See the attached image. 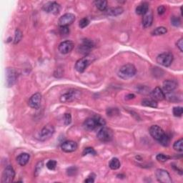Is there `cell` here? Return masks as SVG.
<instances>
[{
	"label": "cell",
	"instance_id": "6da1fadb",
	"mask_svg": "<svg viewBox=\"0 0 183 183\" xmlns=\"http://www.w3.org/2000/svg\"><path fill=\"white\" fill-rule=\"evenodd\" d=\"M137 72L135 67L132 64H126L121 67L118 71V76L123 79H128L133 77Z\"/></svg>",
	"mask_w": 183,
	"mask_h": 183
},
{
	"label": "cell",
	"instance_id": "7a4b0ae2",
	"mask_svg": "<svg viewBox=\"0 0 183 183\" xmlns=\"http://www.w3.org/2000/svg\"><path fill=\"white\" fill-rule=\"evenodd\" d=\"M105 121L100 117H94L87 118L83 124L84 127L87 130H93L99 127H104L105 125Z\"/></svg>",
	"mask_w": 183,
	"mask_h": 183
},
{
	"label": "cell",
	"instance_id": "3957f363",
	"mask_svg": "<svg viewBox=\"0 0 183 183\" xmlns=\"http://www.w3.org/2000/svg\"><path fill=\"white\" fill-rule=\"evenodd\" d=\"M80 96H81V92L76 89H71L65 94L62 95L60 97V100L62 103L71 102L79 99Z\"/></svg>",
	"mask_w": 183,
	"mask_h": 183
},
{
	"label": "cell",
	"instance_id": "277c9868",
	"mask_svg": "<svg viewBox=\"0 0 183 183\" xmlns=\"http://www.w3.org/2000/svg\"><path fill=\"white\" fill-rule=\"evenodd\" d=\"M97 137L102 142H109L112 140L113 133L110 129L105 127H102L97 133Z\"/></svg>",
	"mask_w": 183,
	"mask_h": 183
},
{
	"label": "cell",
	"instance_id": "5b68a950",
	"mask_svg": "<svg viewBox=\"0 0 183 183\" xmlns=\"http://www.w3.org/2000/svg\"><path fill=\"white\" fill-rule=\"evenodd\" d=\"M55 132L54 127L52 125L48 124V125H45V127L42 129V130L40 131L39 135V139L40 141H46L49 139H50L51 137L53 136Z\"/></svg>",
	"mask_w": 183,
	"mask_h": 183
},
{
	"label": "cell",
	"instance_id": "8992f818",
	"mask_svg": "<svg viewBox=\"0 0 183 183\" xmlns=\"http://www.w3.org/2000/svg\"><path fill=\"white\" fill-rule=\"evenodd\" d=\"M174 60L173 55L170 52H164L159 54L157 57V62L163 67H169Z\"/></svg>",
	"mask_w": 183,
	"mask_h": 183
},
{
	"label": "cell",
	"instance_id": "52a82bcc",
	"mask_svg": "<svg viewBox=\"0 0 183 183\" xmlns=\"http://www.w3.org/2000/svg\"><path fill=\"white\" fill-rule=\"evenodd\" d=\"M15 177V172L11 165H8L5 167L3 172L2 177V183H10L14 180Z\"/></svg>",
	"mask_w": 183,
	"mask_h": 183
},
{
	"label": "cell",
	"instance_id": "ba28073f",
	"mask_svg": "<svg viewBox=\"0 0 183 183\" xmlns=\"http://www.w3.org/2000/svg\"><path fill=\"white\" fill-rule=\"evenodd\" d=\"M91 58L88 56H85V57L79 59V60L77 61L76 62L74 68L78 72H84L85 71L86 69L87 68L91 63Z\"/></svg>",
	"mask_w": 183,
	"mask_h": 183
},
{
	"label": "cell",
	"instance_id": "9c48e42d",
	"mask_svg": "<svg viewBox=\"0 0 183 183\" xmlns=\"http://www.w3.org/2000/svg\"><path fill=\"white\" fill-rule=\"evenodd\" d=\"M155 176L158 182L162 183H172V180L170 175L167 171L163 169H157L155 172Z\"/></svg>",
	"mask_w": 183,
	"mask_h": 183
},
{
	"label": "cell",
	"instance_id": "30bf717a",
	"mask_svg": "<svg viewBox=\"0 0 183 183\" xmlns=\"http://www.w3.org/2000/svg\"><path fill=\"white\" fill-rule=\"evenodd\" d=\"M43 9L46 12L56 15L60 13L61 7L56 2H49L43 6Z\"/></svg>",
	"mask_w": 183,
	"mask_h": 183
},
{
	"label": "cell",
	"instance_id": "8fae6325",
	"mask_svg": "<svg viewBox=\"0 0 183 183\" xmlns=\"http://www.w3.org/2000/svg\"><path fill=\"white\" fill-rule=\"evenodd\" d=\"M149 132H150V135L153 137L154 140L158 141V142H159V141L163 138L164 135H165V132H164L163 129L158 125L151 126Z\"/></svg>",
	"mask_w": 183,
	"mask_h": 183
},
{
	"label": "cell",
	"instance_id": "7c38bea8",
	"mask_svg": "<svg viewBox=\"0 0 183 183\" xmlns=\"http://www.w3.org/2000/svg\"><path fill=\"white\" fill-rule=\"evenodd\" d=\"M75 21V16L72 13H67L59 19V26H68Z\"/></svg>",
	"mask_w": 183,
	"mask_h": 183
},
{
	"label": "cell",
	"instance_id": "4fadbf2b",
	"mask_svg": "<svg viewBox=\"0 0 183 183\" xmlns=\"http://www.w3.org/2000/svg\"><path fill=\"white\" fill-rule=\"evenodd\" d=\"M7 77V85L8 87H12L17 81V74L16 70L13 68H7L6 72Z\"/></svg>",
	"mask_w": 183,
	"mask_h": 183
},
{
	"label": "cell",
	"instance_id": "5bb4252c",
	"mask_svg": "<svg viewBox=\"0 0 183 183\" xmlns=\"http://www.w3.org/2000/svg\"><path fill=\"white\" fill-rule=\"evenodd\" d=\"M74 47V43L72 41L70 40H67V41L62 42L60 44L58 47V49L60 53L63 54H68V53L71 52L72 49H73Z\"/></svg>",
	"mask_w": 183,
	"mask_h": 183
},
{
	"label": "cell",
	"instance_id": "9a60e30c",
	"mask_svg": "<svg viewBox=\"0 0 183 183\" xmlns=\"http://www.w3.org/2000/svg\"><path fill=\"white\" fill-rule=\"evenodd\" d=\"M41 100H42V95L39 92L35 93V94H34L29 98L28 102V104L31 108L36 109V110H37V109H39V107H40Z\"/></svg>",
	"mask_w": 183,
	"mask_h": 183
},
{
	"label": "cell",
	"instance_id": "2e32d148",
	"mask_svg": "<svg viewBox=\"0 0 183 183\" xmlns=\"http://www.w3.org/2000/svg\"><path fill=\"white\" fill-rule=\"evenodd\" d=\"M177 86H178V83H177L176 80L167 79L163 82V90L165 91L166 93H167L174 91L177 87Z\"/></svg>",
	"mask_w": 183,
	"mask_h": 183
},
{
	"label": "cell",
	"instance_id": "e0dca14e",
	"mask_svg": "<svg viewBox=\"0 0 183 183\" xmlns=\"http://www.w3.org/2000/svg\"><path fill=\"white\" fill-rule=\"evenodd\" d=\"M61 149H62V151L65 152H74L77 149V144L74 141H66L62 144Z\"/></svg>",
	"mask_w": 183,
	"mask_h": 183
},
{
	"label": "cell",
	"instance_id": "ac0fdd59",
	"mask_svg": "<svg viewBox=\"0 0 183 183\" xmlns=\"http://www.w3.org/2000/svg\"><path fill=\"white\" fill-rule=\"evenodd\" d=\"M150 97H151V99L155 100L156 102L157 101H162L164 99H165V93L159 87H155L153 90L150 92Z\"/></svg>",
	"mask_w": 183,
	"mask_h": 183
},
{
	"label": "cell",
	"instance_id": "d6986e66",
	"mask_svg": "<svg viewBox=\"0 0 183 183\" xmlns=\"http://www.w3.org/2000/svg\"><path fill=\"white\" fill-rule=\"evenodd\" d=\"M153 22V15L151 12H147L144 15L142 19V25L144 28L150 27Z\"/></svg>",
	"mask_w": 183,
	"mask_h": 183
},
{
	"label": "cell",
	"instance_id": "ffe728a7",
	"mask_svg": "<svg viewBox=\"0 0 183 183\" xmlns=\"http://www.w3.org/2000/svg\"><path fill=\"white\" fill-rule=\"evenodd\" d=\"M30 156L27 153H22L17 157V162L20 166H25L29 160Z\"/></svg>",
	"mask_w": 183,
	"mask_h": 183
},
{
	"label": "cell",
	"instance_id": "44dd1931",
	"mask_svg": "<svg viewBox=\"0 0 183 183\" xmlns=\"http://www.w3.org/2000/svg\"><path fill=\"white\" fill-rule=\"evenodd\" d=\"M149 5L147 2H142L136 8V13L139 15H144L148 12Z\"/></svg>",
	"mask_w": 183,
	"mask_h": 183
},
{
	"label": "cell",
	"instance_id": "7402d4cb",
	"mask_svg": "<svg viewBox=\"0 0 183 183\" xmlns=\"http://www.w3.org/2000/svg\"><path fill=\"white\" fill-rule=\"evenodd\" d=\"M123 11L124 9L123 7H112V8L106 9V13L110 16H118V15L121 14Z\"/></svg>",
	"mask_w": 183,
	"mask_h": 183
},
{
	"label": "cell",
	"instance_id": "603a6c76",
	"mask_svg": "<svg viewBox=\"0 0 183 183\" xmlns=\"http://www.w3.org/2000/svg\"><path fill=\"white\" fill-rule=\"evenodd\" d=\"M142 104L143 106L149 107L156 108L157 107V102L152 99H144L142 101Z\"/></svg>",
	"mask_w": 183,
	"mask_h": 183
},
{
	"label": "cell",
	"instance_id": "cb8c5ba5",
	"mask_svg": "<svg viewBox=\"0 0 183 183\" xmlns=\"http://www.w3.org/2000/svg\"><path fill=\"white\" fill-rule=\"evenodd\" d=\"M95 5L99 10L104 11H106L107 7V2L104 1V0H97L95 2Z\"/></svg>",
	"mask_w": 183,
	"mask_h": 183
},
{
	"label": "cell",
	"instance_id": "d4e9b609",
	"mask_svg": "<svg viewBox=\"0 0 183 183\" xmlns=\"http://www.w3.org/2000/svg\"><path fill=\"white\" fill-rule=\"evenodd\" d=\"M121 166V164H120L119 160L117 159V158L114 157L110 160V163H109V167H110V169H113V170H116V169H118Z\"/></svg>",
	"mask_w": 183,
	"mask_h": 183
},
{
	"label": "cell",
	"instance_id": "484cf974",
	"mask_svg": "<svg viewBox=\"0 0 183 183\" xmlns=\"http://www.w3.org/2000/svg\"><path fill=\"white\" fill-rule=\"evenodd\" d=\"M167 32V28L165 26H159V27L156 28L155 29H154L152 32V35L154 36H159V35H163L165 34Z\"/></svg>",
	"mask_w": 183,
	"mask_h": 183
},
{
	"label": "cell",
	"instance_id": "4316f807",
	"mask_svg": "<svg viewBox=\"0 0 183 183\" xmlns=\"http://www.w3.org/2000/svg\"><path fill=\"white\" fill-rule=\"evenodd\" d=\"M173 148L175 151L182 152L183 151V140L180 139L179 140L176 141L173 144Z\"/></svg>",
	"mask_w": 183,
	"mask_h": 183
},
{
	"label": "cell",
	"instance_id": "83f0119b",
	"mask_svg": "<svg viewBox=\"0 0 183 183\" xmlns=\"http://www.w3.org/2000/svg\"><path fill=\"white\" fill-rule=\"evenodd\" d=\"M22 31L19 29H17L16 31H15V34H14V45H16V44L20 42V40L22 39Z\"/></svg>",
	"mask_w": 183,
	"mask_h": 183
},
{
	"label": "cell",
	"instance_id": "f1b7e54d",
	"mask_svg": "<svg viewBox=\"0 0 183 183\" xmlns=\"http://www.w3.org/2000/svg\"><path fill=\"white\" fill-rule=\"evenodd\" d=\"M78 49H79V52L81 53V54H85L86 56H87V54H89V51H90L91 50V48H89V47H87V46H86L85 45H80L79 47V48H78Z\"/></svg>",
	"mask_w": 183,
	"mask_h": 183
},
{
	"label": "cell",
	"instance_id": "f546056e",
	"mask_svg": "<svg viewBox=\"0 0 183 183\" xmlns=\"http://www.w3.org/2000/svg\"><path fill=\"white\" fill-rule=\"evenodd\" d=\"M156 159H157V161L160 162V163H165L167 160L170 159V157L164 154H158L156 156Z\"/></svg>",
	"mask_w": 183,
	"mask_h": 183
},
{
	"label": "cell",
	"instance_id": "4dcf8cb0",
	"mask_svg": "<svg viewBox=\"0 0 183 183\" xmlns=\"http://www.w3.org/2000/svg\"><path fill=\"white\" fill-rule=\"evenodd\" d=\"M169 142H170V139H169V136L167 134H165V135H164L163 138H162L161 140L159 141V142L160 143V144H161L163 146H165V147L168 146L169 144Z\"/></svg>",
	"mask_w": 183,
	"mask_h": 183
},
{
	"label": "cell",
	"instance_id": "1f68e13d",
	"mask_svg": "<svg viewBox=\"0 0 183 183\" xmlns=\"http://www.w3.org/2000/svg\"><path fill=\"white\" fill-rule=\"evenodd\" d=\"M172 112L175 117H181L182 115L183 108L182 107H175L172 110Z\"/></svg>",
	"mask_w": 183,
	"mask_h": 183
},
{
	"label": "cell",
	"instance_id": "d6a6232c",
	"mask_svg": "<svg viewBox=\"0 0 183 183\" xmlns=\"http://www.w3.org/2000/svg\"><path fill=\"white\" fill-rule=\"evenodd\" d=\"M82 154L84 156L88 155V154H91V155L95 156L97 154V152L92 147H86L82 152Z\"/></svg>",
	"mask_w": 183,
	"mask_h": 183
},
{
	"label": "cell",
	"instance_id": "836d02e7",
	"mask_svg": "<svg viewBox=\"0 0 183 183\" xmlns=\"http://www.w3.org/2000/svg\"><path fill=\"white\" fill-rule=\"evenodd\" d=\"M46 166H47V168H48L49 169H50V170H54V169L56 168V167H57V162L55 161V160H49V161L47 162Z\"/></svg>",
	"mask_w": 183,
	"mask_h": 183
},
{
	"label": "cell",
	"instance_id": "e575fe53",
	"mask_svg": "<svg viewBox=\"0 0 183 183\" xmlns=\"http://www.w3.org/2000/svg\"><path fill=\"white\" fill-rule=\"evenodd\" d=\"M89 24V20L87 18V17H85V18H82L81 20L79 21V26L80 28L83 29V28L86 27V26H88Z\"/></svg>",
	"mask_w": 183,
	"mask_h": 183
},
{
	"label": "cell",
	"instance_id": "d590c367",
	"mask_svg": "<svg viewBox=\"0 0 183 183\" xmlns=\"http://www.w3.org/2000/svg\"><path fill=\"white\" fill-rule=\"evenodd\" d=\"M171 22L172 24L175 26H179L181 24V21L180 19L178 17L176 16H172L171 18Z\"/></svg>",
	"mask_w": 183,
	"mask_h": 183
},
{
	"label": "cell",
	"instance_id": "8d00e7d4",
	"mask_svg": "<svg viewBox=\"0 0 183 183\" xmlns=\"http://www.w3.org/2000/svg\"><path fill=\"white\" fill-rule=\"evenodd\" d=\"M138 92L142 95H148L150 93V88H148L146 86H141V87H139Z\"/></svg>",
	"mask_w": 183,
	"mask_h": 183
},
{
	"label": "cell",
	"instance_id": "74e56055",
	"mask_svg": "<svg viewBox=\"0 0 183 183\" xmlns=\"http://www.w3.org/2000/svg\"><path fill=\"white\" fill-rule=\"evenodd\" d=\"M64 123L65 125H69L72 122V116L70 113H66L64 115Z\"/></svg>",
	"mask_w": 183,
	"mask_h": 183
},
{
	"label": "cell",
	"instance_id": "f35d334b",
	"mask_svg": "<svg viewBox=\"0 0 183 183\" xmlns=\"http://www.w3.org/2000/svg\"><path fill=\"white\" fill-rule=\"evenodd\" d=\"M60 33L62 36H67L70 33V29L68 26H60Z\"/></svg>",
	"mask_w": 183,
	"mask_h": 183
},
{
	"label": "cell",
	"instance_id": "ab89813d",
	"mask_svg": "<svg viewBox=\"0 0 183 183\" xmlns=\"http://www.w3.org/2000/svg\"><path fill=\"white\" fill-rule=\"evenodd\" d=\"M82 44L86 46H87V47H89V48H91V49H92L93 47H95V44H94V42H93L92 40H91V39H83Z\"/></svg>",
	"mask_w": 183,
	"mask_h": 183
},
{
	"label": "cell",
	"instance_id": "60d3db41",
	"mask_svg": "<svg viewBox=\"0 0 183 183\" xmlns=\"http://www.w3.org/2000/svg\"><path fill=\"white\" fill-rule=\"evenodd\" d=\"M43 167V162H39L38 164L35 167V170H34V175H35V176H37L38 175H39V173L40 172V171H41V169H42Z\"/></svg>",
	"mask_w": 183,
	"mask_h": 183
},
{
	"label": "cell",
	"instance_id": "b9f144b4",
	"mask_svg": "<svg viewBox=\"0 0 183 183\" xmlns=\"http://www.w3.org/2000/svg\"><path fill=\"white\" fill-rule=\"evenodd\" d=\"M108 116H114L115 114H119V111L117 108H109L107 111Z\"/></svg>",
	"mask_w": 183,
	"mask_h": 183
},
{
	"label": "cell",
	"instance_id": "7bdbcfd3",
	"mask_svg": "<svg viewBox=\"0 0 183 183\" xmlns=\"http://www.w3.org/2000/svg\"><path fill=\"white\" fill-rule=\"evenodd\" d=\"M77 168L75 167H70L67 169V175H70V176H74V175H76L77 173Z\"/></svg>",
	"mask_w": 183,
	"mask_h": 183
},
{
	"label": "cell",
	"instance_id": "ee69618b",
	"mask_svg": "<svg viewBox=\"0 0 183 183\" xmlns=\"http://www.w3.org/2000/svg\"><path fill=\"white\" fill-rule=\"evenodd\" d=\"M177 48L180 49V51H183V39L181 38L177 41Z\"/></svg>",
	"mask_w": 183,
	"mask_h": 183
},
{
	"label": "cell",
	"instance_id": "f6af8a7d",
	"mask_svg": "<svg viewBox=\"0 0 183 183\" xmlns=\"http://www.w3.org/2000/svg\"><path fill=\"white\" fill-rule=\"evenodd\" d=\"M165 11H166V9H165V6L161 5L157 8V12L159 15H163V14H165Z\"/></svg>",
	"mask_w": 183,
	"mask_h": 183
},
{
	"label": "cell",
	"instance_id": "bcb514c9",
	"mask_svg": "<svg viewBox=\"0 0 183 183\" xmlns=\"http://www.w3.org/2000/svg\"><path fill=\"white\" fill-rule=\"evenodd\" d=\"M85 182H95V176L92 177V176H89L88 177H87V179L85 180Z\"/></svg>",
	"mask_w": 183,
	"mask_h": 183
},
{
	"label": "cell",
	"instance_id": "7dc6e473",
	"mask_svg": "<svg viewBox=\"0 0 183 183\" xmlns=\"http://www.w3.org/2000/svg\"><path fill=\"white\" fill-rule=\"evenodd\" d=\"M135 97V95L133 94H129L126 96V100H132V99H134Z\"/></svg>",
	"mask_w": 183,
	"mask_h": 183
}]
</instances>
